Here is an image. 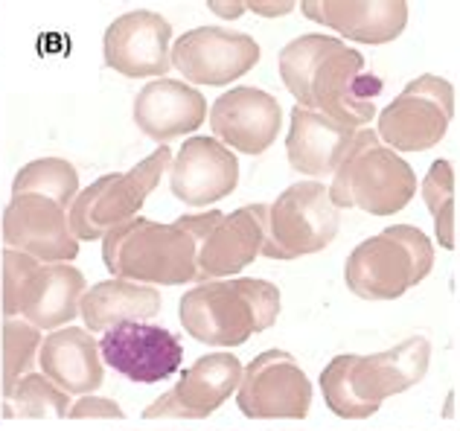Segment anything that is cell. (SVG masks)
Wrapping results in <instances>:
<instances>
[{"label": "cell", "mask_w": 460, "mask_h": 431, "mask_svg": "<svg viewBox=\"0 0 460 431\" xmlns=\"http://www.w3.org/2000/svg\"><path fill=\"white\" fill-rule=\"evenodd\" d=\"M280 79L300 108L332 117L347 128H367L376 117L382 79L367 70L365 56L341 39L309 32L280 50Z\"/></svg>", "instance_id": "cell-1"}, {"label": "cell", "mask_w": 460, "mask_h": 431, "mask_svg": "<svg viewBox=\"0 0 460 431\" xmlns=\"http://www.w3.org/2000/svg\"><path fill=\"white\" fill-rule=\"evenodd\" d=\"M222 216V210L187 213L169 224L135 216L102 239V262L114 277L143 286L199 283V245Z\"/></svg>", "instance_id": "cell-2"}, {"label": "cell", "mask_w": 460, "mask_h": 431, "mask_svg": "<svg viewBox=\"0 0 460 431\" xmlns=\"http://www.w3.org/2000/svg\"><path fill=\"white\" fill-rule=\"evenodd\" d=\"M431 344L414 335L402 344L391 347L385 353L373 356H335L321 370V391L323 402L341 420H367L385 400L405 393L422 382L429 370Z\"/></svg>", "instance_id": "cell-3"}, {"label": "cell", "mask_w": 460, "mask_h": 431, "mask_svg": "<svg viewBox=\"0 0 460 431\" xmlns=\"http://www.w3.org/2000/svg\"><path fill=\"white\" fill-rule=\"evenodd\" d=\"M277 315L280 289L257 277L199 283L178 303L181 327L208 347H242L251 335L269 330Z\"/></svg>", "instance_id": "cell-4"}, {"label": "cell", "mask_w": 460, "mask_h": 431, "mask_svg": "<svg viewBox=\"0 0 460 431\" xmlns=\"http://www.w3.org/2000/svg\"><path fill=\"white\" fill-rule=\"evenodd\" d=\"M417 196V175L402 154L387 149L373 128H358L349 152L332 175V205L358 207L370 216H394Z\"/></svg>", "instance_id": "cell-5"}, {"label": "cell", "mask_w": 460, "mask_h": 431, "mask_svg": "<svg viewBox=\"0 0 460 431\" xmlns=\"http://www.w3.org/2000/svg\"><path fill=\"white\" fill-rule=\"evenodd\" d=\"M434 268L431 239L414 224H394L365 239L347 257V289L361 301H396Z\"/></svg>", "instance_id": "cell-6"}, {"label": "cell", "mask_w": 460, "mask_h": 431, "mask_svg": "<svg viewBox=\"0 0 460 431\" xmlns=\"http://www.w3.org/2000/svg\"><path fill=\"white\" fill-rule=\"evenodd\" d=\"M88 280L70 262H39L15 248L4 251V315L35 330H65L79 315Z\"/></svg>", "instance_id": "cell-7"}, {"label": "cell", "mask_w": 460, "mask_h": 431, "mask_svg": "<svg viewBox=\"0 0 460 431\" xmlns=\"http://www.w3.org/2000/svg\"><path fill=\"white\" fill-rule=\"evenodd\" d=\"M169 163H172L169 146H157L135 170L102 175L100 181L82 189L74 207L67 210L74 236L79 242H93V239H105L114 227L135 219Z\"/></svg>", "instance_id": "cell-8"}, {"label": "cell", "mask_w": 460, "mask_h": 431, "mask_svg": "<svg viewBox=\"0 0 460 431\" xmlns=\"http://www.w3.org/2000/svg\"><path fill=\"white\" fill-rule=\"evenodd\" d=\"M341 216L330 198V187L318 181L292 184L269 205L262 257L297 259L318 254L338 236Z\"/></svg>", "instance_id": "cell-9"}, {"label": "cell", "mask_w": 460, "mask_h": 431, "mask_svg": "<svg viewBox=\"0 0 460 431\" xmlns=\"http://www.w3.org/2000/svg\"><path fill=\"white\" fill-rule=\"evenodd\" d=\"M455 117V88L434 74L411 79L379 111L376 135L394 152H426L446 137Z\"/></svg>", "instance_id": "cell-10"}, {"label": "cell", "mask_w": 460, "mask_h": 431, "mask_svg": "<svg viewBox=\"0 0 460 431\" xmlns=\"http://www.w3.org/2000/svg\"><path fill=\"white\" fill-rule=\"evenodd\" d=\"M239 411L251 420H304L312 409V382L286 350H265L242 370Z\"/></svg>", "instance_id": "cell-11"}, {"label": "cell", "mask_w": 460, "mask_h": 431, "mask_svg": "<svg viewBox=\"0 0 460 431\" xmlns=\"http://www.w3.org/2000/svg\"><path fill=\"white\" fill-rule=\"evenodd\" d=\"M260 62V44L245 32L225 27H199L172 44V67L187 85L225 88Z\"/></svg>", "instance_id": "cell-12"}, {"label": "cell", "mask_w": 460, "mask_h": 431, "mask_svg": "<svg viewBox=\"0 0 460 431\" xmlns=\"http://www.w3.org/2000/svg\"><path fill=\"white\" fill-rule=\"evenodd\" d=\"M100 356L108 367L128 382L155 385V382L178 374L181 362H184V347L175 332L157 327V323L126 321L102 332Z\"/></svg>", "instance_id": "cell-13"}, {"label": "cell", "mask_w": 460, "mask_h": 431, "mask_svg": "<svg viewBox=\"0 0 460 431\" xmlns=\"http://www.w3.org/2000/svg\"><path fill=\"white\" fill-rule=\"evenodd\" d=\"M102 56L128 79H164L172 70V23L146 9L126 12L105 30Z\"/></svg>", "instance_id": "cell-14"}, {"label": "cell", "mask_w": 460, "mask_h": 431, "mask_svg": "<svg viewBox=\"0 0 460 431\" xmlns=\"http://www.w3.org/2000/svg\"><path fill=\"white\" fill-rule=\"evenodd\" d=\"M242 362L234 353H208L196 365L181 374L178 385L166 391L143 409L146 420L161 417H178V420H208L230 400V393L239 391Z\"/></svg>", "instance_id": "cell-15"}, {"label": "cell", "mask_w": 460, "mask_h": 431, "mask_svg": "<svg viewBox=\"0 0 460 431\" xmlns=\"http://www.w3.org/2000/svg\"><path fill=\"white\" fill-rule=\"evenodd\" d=\"M4 242L39 262H70L79 257V239L70 231L67 210L39 193L9 198L4 210Z\"/></svg>", "instance_id": "cell-16"}, {"label": "cell", "mask_w": 460, "mask_h": 431, "mask_svg": "<svg viewBox=\"0 0 460 431\" xmlns=\"http://www.w3.org/2000/svg\"><path fill=\"white\" fill-rule=\"evenodd\" d=\"M283 108L269 91L242 85L225 91L210 108L213 137L242 154H262L280 135Z\"/></svg>", "instance_id": "cell-17"}, {"label": "cell", "mask_w": 460, "mask_h": 431, "mask_svg": "<svg viewBox=\"0 0 460 431\" xmlns=\"http://www.w3.org/2000/svg\"><path fill=\"white\" fill-rule=\"evenodd\" d=\"M239 184V161L216 137H190L169 163V187L187 207H210Z\"/></svg>", "instance_id": "cell-18"}, {"label": "cell", "mask_w": 460, "mask_h": 431, "mask_svg": "<svg viewBox=\"0 0 460 431\" xmlns=\"http://www.w3.org/2000/svg\"><path fill=\"white\" fill-rule=\"evenodd\" d=\"M265 227H269V205H245L222 216V222L199 245V283L230 280L262 257Z\"/></svg>", "instance_id": "cell-19"}, {"label": "cell", "mask_w": 460, "mask_h": 431, "mask_svg": "<svg viewBox=\"0 0 460 431\" xmlns=\"http://www.w3.org/2000/svg\"><path fill=\"white\" fill-rule=\"evenodd\" d=\"M300 12L323 27L358 44H387L408 23L405 0H306Z\"/></svg>", "instance_id": "cell-20"}, {"label": "cell", "mask_w": 460, "mask_h": 431, "mask_svg": "<svg viewBox=\"0 0 460 431\" xmlns=\"http://www.w3.org/2000/svg\"><path fill=\"white\" fill-rule=\"evenodd\" d=\"M204 119H208V100L187 82L155 79L135 97L137 128L161 146L172 137L199 131Z\"/></svg>", "instance_id": "cell-21"}, {"label": "cell", "mask_w": 460, "mask_h": 431, "mask_svg": "<svg viewBox=\"0 0 460 431\" xmlns=\"http://www.w3.org/2000/svg\"><path fill=\"white\" fill-rule=\"evenodd\" d=\"M356 140V131L341 123H335L332 117L309 111V108H292V126H288L286 137V154L292 170L309 178L335 175L341 166L344 154L349 152Z\"/></svg>", "instance_id": "cell-22"}, {"label": "cell", "mask_w": 460, "mask_h": 431, "mask_svg": "<svg viewBox=\"0 0 460 431\" xmlns=\"http://www.w3.org/2000/svg\"><path fill=\"white\" fill-rule=\"evenodd\" d=\"M39 365L44 376L62 388L67 397H74V393L88 397V393L100 391L105 379L100 344L82 327H65L47 335L39 353Z\"/></svg>", "instance_id": "cell-23"}, {"label": "cell", "mask_w": 460, "mask_h": 431, "mask_svg": "<svg viewBox=\"0 0 460 431\" xmlns=\"http://www.w3.org/2000/svg\"><path fill=\"white\" fill-rule=\"evenodd\" d=\"M161 292L131 280H102L84 292L79 315L88 332H108L126 321H152L161 312Z\"/></svg>", "instance_id": "cell-24"}, {"label": "cell", "mask_w": 460, "mask_h": 431, "mask_svg": "<svg viewBox=\"0 0 460 431\" xmlns=\"http://www.w3.org/2000/svg\"><path fill=\"white\" fill-rule=\"evenodd\" d=\"M39 193L58 201L65 210L74 207L79 196V172L76 166L65 158H41L21 166L15 181H12V196Z\"/></svg>", "instance_id": "cell-25"}, {"label": "cell", "mask_w": 460, "mask_h": 431, "mask_svg": "<svg viewBox=\"0 0 460 431\" xmlns=\"http://www.w3.org/2000/svg\"><path fill=\"white\" fill-rule=\"evenodd\" d=\"M70 397L53 385L44 374H27L15 382V388L4 393V417L15 420V417H67L70 414Z\"/></svg>", "instance_id": "cell-26"}, {"label": "cell", "mask_w": 460, "mask_h": 431, "mask_svg": "<svg viewBox=\"0 0 460 431\" xmlns=\"http://www.w3.org/2000/svg\"><path fill=\"white\" fill-rule=\"evenodd\" d=\"M422 201L429 205V213L434 219V236L440 248H455V170L449 161H434L420 184Z\"/></svg>", "instance_id": "cell-27"}, {"label": "cell", "mask_w": 460, "mask_h": 431, "mask_svg": "<svg viewBox=\"0 0 460 431\" xmlns=\"http://www.w3.org/2000/svg\"><path fill=\"white\" fill-rule=\"evenodd\" d=\"M41 330L23 318H6L4 321V393L15 388L21 376L32 374L35 358L41 353Z\"/></svg>", "instance_id": "cell-28"}, {"label": "cell", "mask_w": 460, "mask_h": 431, "mask_svg": "<svg viewBox=\"0 0 460 431\" xmlns=\"http://www.w3.org/2000/svg\"><path fill=\"white\" fill-rule=\"evenodd\" d=\"M70 420H119V417H126L123 409L108 400V397H93V393H88V397H79L74 405H70Z\"/></svg>", "instance_id": "cell-29"}, {"label": "cell", "mask_w": 460, "mask_h": 431, "mask_svg": "<svg viewBox=\"0 0 460 431\" xmlns=\"http://www.w3.org/2000/svg\"><path fill=\"white\" fill-rule=\"evenodd\" d=\"M248 9L260 12V15H286L295 9V4H248Z\"/></svg>", "instance_id": "cell-30"}, {"label": "cell", "mask_w": 460, "mask_h": 431, "mask_svg": "<svg viewBox=\"0 0 460 431\" xmlns=\"http://www.w3.org/2000/svg\"><path fill=\"white\" fill-rule=\"evenodd\" d=\"M213 12H219V15H239L242 9H248V4H234V6H225V4H210Z\"/></svg>", "instance_id": "cell-31"}]
</instances>
